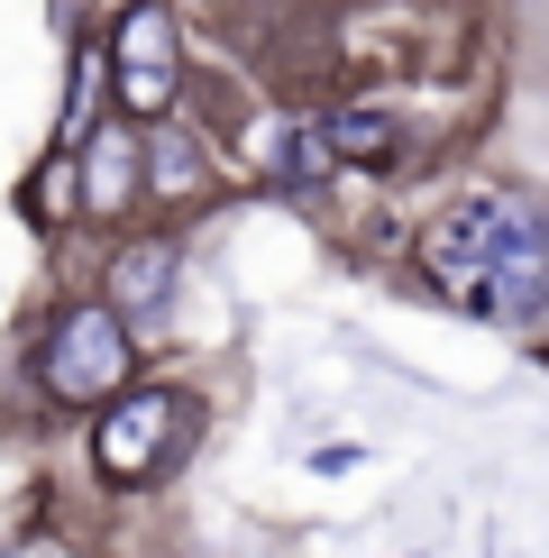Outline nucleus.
<instances>
[{
  "mask_svg": "<svg viewBox=\"0 0 549 558\" xmlns=\"http://www.w3.org/2000/svg\"><path fill=\"white\" fill-rule=\"evenodd\" d=\"M422 275L503 330H532L549 312V211L532 193H457L422 229Z\"/></svg>",
  "mask_w": 549,
  "mask_h": 558,
  "instance_id": "f257e3e1",
  "label": "nucleus"
},
{
  "mask_svg": "<svg viewBox=\"0 0 549 558\" xmlns=\"http://www.w3.org/2000/svg\"><path fill=\"white\" fill-rule=\"evenodd\" d=\"M193 439H202V393H183V385H129L120 403H101L91 412V476L101 485H120V495H137V485H166L183 458H193Z\"/></svg>",
  "mask_w": 549,
  "mask_h": 558,
  "instance_id": "f03ea898",
  "label": "nucleus"
},
{
  "mask_svg": "<svg viewBox=\"0 0 549 558\" xmlns=\"http://www.w3.org/2000/svg\"><path fill=\"white\" fill-rule=\"evenodd\" d=\"M28 366H37V403L101 412V403H120L137 385V339H129V320L110 312V302H64V312L46 320Z\"/></svg>",
  "mask_w": 549,
  "mask_h": 558,
  "instance_id": "7ed1b4c3",
  "label": "nucleus"
},
{
  "mask_svg": "<svg viewBox=\"0 0 549 558\" xmlns=\"http://www.w3.org/2000/svg\"><path fill=\"white\" fill-rule=\"evenodd\" d=\"M110 101L120 120H174L183 101V28L166 0H129L120 37H110Z\"/></svg>",
  "mask_w": 549,
  "mask_h": 558,
  "instance_id": "20e7f679",
  "label": "nucleus"
},
{
  "mask_svg": "<svg viewBox=\"0 0 549 558\" xmlns=\"http://www.w3.org/2000/svg\"><path fill=\"white\" fill-rule=\"evenodd\" d=\"M74 183H83V220H129L147 193V147L129 137V120H101L74 147Z\"/></svg>",
  "mask_w": 549,
  "mask_h": 558,
  "instance_id": "39448f33",
  "label": "nucleus"
},
{
  "mask_svg": "<svg viewBox=\"0 0 549 558\" xmlns=\"http://www.w3.org/2000/svg\"><path fill=\"white\" fill-rule=\"evenodd\" d=\"M101 302H110L120 320H137V330H156V320H166V302H174V239H166V229H147V239H120V247H110Z\"/></svg>",
  "mask_w": 549,
  "mask_h": 558,
  "instance_id": "423d86ee",
  "label": "nucleus"
},
{
  "mask_svg": "<svg viewBox=\"0 0 549 558\" xmlns=\"http://www.w3.org/2000/svg\"><path fill=\"white\" fill-rule=\"evenodd\" d=\"M147 193L166 202V211H193V202L220 193V166H211V147H202L193 120H156V137H147Z\"/></svg>",
  "mask_w": 549,
  "mask_h": 558,
  "instance_id": "0eeeda50",
  "label": "nucleus"
},
{
  "mask_svg": "<svg viewBox=\"0 0 549 558\" xmlns=\"http://www.w3.org/2000/svg\"><path fill=\"white\" fill-rule=\"evenodd\" d=\"M320 137H330L339 166H394V156H403V120L376 110V101H339L330 120H320Z\"/></svg>",
  "mask_w": 549,
  "mask_h": 558,
  "instance_id": "6e6552de",
  "label": "nucleus"
},
{
  "mask_svg": "<svg viewBox=\"0 0 549 558\" xmlns=\"http://www.w3.org/2000/svg\"><path fill=\"white\" fill-rule=\"evenodd\" d=\"M19 211H28L37 229H64V220L83 211V183H74V137H64V147L46 156V166H37L28 183H19Z\"/></svg>",
  "mask_w": 549,
  "mask_h": 558,
  "instance_id": "1a4fd4ad",
  "label": "nucleus"
},
{
  "mask_svg": "<svg viewBox=\"0 0 549 558\" xmlns=\"http://www.w3.org/2000/svg\"><path fill=\"white\" fill-rule=\"evenodd\" d=\"M0 558H19V549H0Z\"/></svg>",
  "mask_w": 549,
  "mask_h": 558,
  "instance_id": "9d476101",
  "label": "nucleus"
}]
</instances>
